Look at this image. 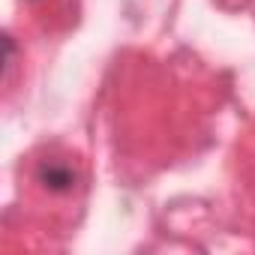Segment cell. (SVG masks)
<instances>
[{"mask_svg": "<svg viewBox=\"0 0 255 255\" xmlns=\"http://www.w3.org/2000/svg\"><path fill=\"white\" fill-rule=\"evenodd\" d=\"M39 177H42V180H45V186H51V189H66V186L72 183V171H69L66 165H57V162L42 165Z\"/></svg>", "mask_w": 255, "mask_h": 255, "instance_id": "cell-1", "label": "cell"}]
</instances>
